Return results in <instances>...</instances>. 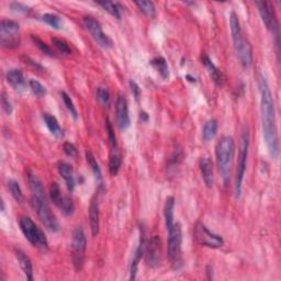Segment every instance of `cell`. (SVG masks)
Instances as JSON below:
<instances>
[{
  "label": "cell",
  "instance_id": "obj_14",
  "mask_svg": "<svg viewBox=\"0 0 281 281\" xmlns=\"http://www.w3.org/2000/svg\"><path fill=\"white\" fill-rule=\"evenodd\" d=\"M115 114H117V123L121 131H126L131 126L130 115H129V107L127 98L123 95H120L115 101Z\"/></svg>",
  "mask_w": 281,
  "mask_h": 281
},
{
  "label": "cell",
  "instance_id": "obj_4",
  "mask_svg": "<svg viewBox=\"0 0 281 281\" xmlns=\"http://www.w3.org/2000/svg\"><path fill=\"white\" fill-rule=\"evenodd\" d=\"M230 28L232 33V40H233V46L236 55H238L240 65L244 68L251 67L253 62V52L252 47L248 42L245 40L240 29V23L238 15L234 11L230 15Z\"/></svg>",
  "mask_w": 281,
  "mask_h": 281
},
{
  "label": "cell",
  "instance_id": "obj_3",
  "mask_svg": "<svg viewBox=\"0 0 281 281\" xmlns=\"http://www.w3.org/2000/svg\"><path fill=\"white\" fill-rule=\"evenodd\" d=\"M235 142L233 137L222 136L216 147V156L218 173H220L223 184L226 186L230 182L232 166L234 162Z\"/></svg>",
  "mask_w": 281,
  "mask_h": 281
},
{
  "label": "cell",
  "instance_id": "obj_22",
  "mask_svg": "<svg viewBox=\"0 0 281 281\" xmlns=\"http://www.w3.org/2000/svg\"><path fill=\"white\" fill-rule=\"evenodd\" d=\"M86 159L89 166H90L91 171L93 173V176H95V179L97 181V185L99 186V188H104V177H102L101 169L99 167V164H98L97 159L95 158V156L91 153L90 151H86Z\"/></svg>",
  "mask_w": 281,
  "mask_h": 281
},
{
  "label": "cell",
  "instance_id": "obj_43",
  "mask_svg": "<svg viewBox=\"0 0 281 281\" xmlns=\"http://www.w3.org/2000/svg\"><path fill=\"white\" fill-rule=\"evenodd\" d=\"M25 63H26V64H30V65H32L35 69L43 70V67H42V66L40 65V64H38V63H35V62H34L33 60H31L30 57H25Z\"/></svg>",
  "mask_w": 281,
  "mask_h": 281
},
{
  "label": "cell",
  "instance_id": "obj_12",
  "mask_svg": "<svg viewBox=\"0 0 281 281\" xmlns=\"http://www.w3.org/2000/svg\"><path fill=\"white\" fill-rule=\"evenodd\" d=\"M195 236L200 245L209 248H220L224 244L221 235L213 233L201 222H198L195 224Z\"/></svg>",
  "mask_w": 281,
  "mask_h": 281
},
{
  "label": "cell",
  "instance_id": "obj_28",
  "mask_svg": "<svg viewBox=\"0 0 281 281\" xmlns=\"http://www.w3.org/2000/svg\"><path fill=\"white\" fill-rule=\"evenodd\" d=\"M50 198L57 208L61 209L62 206H63L66 195H62V190L57 182H53L50 187Z\"/></svg>",
  "mask_w": 281,
  "mask_h": 281
},
{
  "label": "cell",
  "instance_id": "obj_2",
  "mask_svg": "<svg viewBox=\"0 0 281 281\" xmlns=\"http://www.w3.org/2000/svg\"><path fill=\"white\" fill-rule=\"evenodd\" d=\"M28 182L31 190V204L38 216L48 231L56 233L60 231V223L52 212L45 197V190L42 181L33 173H28Z\"/></svg>",
  "mask_w": 281,
  "mask_h": 281
},
{
  "label": "cell",
  "instance_id": "obj_33",
  "mask_svg": "<svg viewBox=\"0 0 281 281\" xmlns=\"http://www.w3.org/2000/svg\"><path fill=\"white\" fill-rule=\"evenodd\" d=\"M29 86H30L31 90H32V92H33L34 95L37 96V97L42 98V97H45V96H46V93H47L46 88L44 87L41 83L38 82V80L30 79V80H29Z\"/></svg>",
  "mask_w": 281,
  "mask_h": 281
},
{
  "label": "cell",
  "instance_id": "obj_7",
  "mask_svg": "<svg viewBox=\"0 0 281 281\" xmlns=\"http://www.w3.org/2000/svg\"><path fill=\"white\" fill-rule=\"evenodd\" d=\"M181 225L179 223H173V225L168 230V257L175 268L181 265Z\"/></svg>",
  "mask_w": 281,
  "mask_h": 281
},
{
  "label": "cell",
  "instance_id": "obj_29",
  "mask_svg": "<svg viewBox=\"0 0 281 281\" xmlns=\"http://www.w3.org/2000/svg\"><path fill=\"white\" fill-rule=\"evenodd\" d=\"M96 3L117 20H121V11H120L119 6L115 2L104 0V1H97Z\"/></svg>",
  "mask_w": 281,
  "mask_h": 281
},
{
  "label": "cell",
  "instance_id": "obj_1",
  "mask_svg": "<svg viewBox=\"0 0 281 281\" xmlns=\"http://www.w3.org/2000/svg\"><path fill=\"white\" fill-rule=\"evenodd\" d=\"M258 89L260 95V118L262 135L269 154L274 159L279 156V137L276 120V108L273 93L264 75L258 77Z\"/></svg>",
  "mask_w": 281,
  "mask_h": 281
},
{
  "label": "cell",
  "instance_id": "obj_26",
  "mask_svg": "<svg viewBox=\"0 0 281 281\" xmlns=\"http://www.w3.org/2000/svg\"><path fill=\"white\" fill-rule=\"evenodd\" d=\"M217 133V122L216 119H210L204 123L203 129H202V139L209 142L213 140L216 137Z\"/></svg>",
  "mask_w": 281,
  "mask_h": 281
},
{
  "label": "cell",
  "instance_id": "obj_20",
  "mask_svg": "<svg viewBox=\"0 0 281 281\" xmlns=\"http://www.w3.org/2000/svg\"><path fill=\"white\" fill-rule=\"evenodd\" d=\"M15 254L26 279L32 281L33 280V266H32V261H31L30 257L26 255L23 251H21V249H15Z\"/></svg>",
  "mask_w": 281,
  "mask_h": 281
},
{
  "label": "cell",
  "instance_id": "obj_18",
  "mask_svg": "<svg viewBox=\"0 0 281 281\" xmlns=\"http://www.w3.org/2000/svg\"><path fill=\"white\" fill-rule=\"evenodd\" d=\"M201 61L204 65V67L207 68L209 75H210L212 82L216 84L217 87H222L223 85H224V82H225L224 75L222 74V71L213 64V62L211 61V59L208 55H202Z\"/></svg>",
  "mask_w": 281,
  "mask_h": 281
},
{
  "label": "cell",
  "instance_id": "obj_31",
  "mask_svg": "<svg viewBox=\"0 0 281 281\" xmlns=\"http://www.w3.org/2000/svg\"><path fill=\"white\" fill-rule=\"evenodd\" d=\"M7 186H8V189H9V191H10V194L13 197V199H15L18 203L23 202L24 197H23V194H22V190H21V187L19 185V182L13 180V179H10L8 181Z\"/></svg>",
  "mask_w": 281,
  "mask_h": 281
},
{
  "label": "cell",
  "instance_id": "obj_42",
  "mask_svg": "<svg viewBox=\"0 0 281 281\" xmlns=\"http://www.w3.org/2000/svg\"><path fill=\"white\" fill-rule=\"evenodd\" d=\"M130 87H131V91L133 92V95H134L135 99H139V97L141 95V89L139 87V85H137L134 80H130Z\"/></svg>",
  "mask_w": 281,
  "mask_h": 281
},
{
  "label": "cell",
  "instance_id": "obj_32",
  "mask_svg": "<svg viewBox=\"0 0 281 281\" xmlns=\"http://www.w3.org/2000/svg\"><path fill=\"white\" fill-rule=\"evenodd\" d=\"M137 8L144 13L145 16L149 18H154L156 16V9L155 4L153 1H149V0H141V1H135L134 2Z\"/></svg>",
  "mask_w": 281,
  "mask_h": 281
},
{
  "label": "cell",
  "instance_id": "obj_16",
  "mask_svg": "<svg viewBox=\"0 0 281 281\" xmlns=\"http://www.w3.org/2000/svg\"><path fill=\"white\" fill-rule=\"evenodd\" d=\"M89 222H90V230L92 236L99 234L100 230V214H99V202L97 195H93L90 206H89Z\"/></svg>",
  "mask_w": 281,
  "mask_h": 281
},
{
  "label": "cell",
  "instance_id": "obj_9",
  "mask_svg": "<svg viewBox=\"0 0 281 281\" xmlns=\"http://www.w3.org/2000/svg\"><path fill=\"white\" fill-rule=\"evenodd\" d=\"M86 247L87 238L84 230L82 227H76L73 232V239H71V252H73V261L76 271L83 269Z\"/></svg>",
  "mask_w": 281,
  "mask_h": 281
},
{
  "label": "cell",
  "instance_id": "obj_8",
  "mask_svg": "<svg viewBox=\"0 0 281 281\" xmlns=\"http://www.w3.org/2000/svg\"><path fill=\"white\" fill-rule=\"evenodd\" d=\"M0 41L7 48H15L20 44V25L17 21L2 19L0 22Z\"/></svg>",
  "mask_w": 281,
  "mask_h": 281
},
{
  "label": "cell",
  "instance_id": "obj_19",
  "mask_svg": "<svg viewBox=\"0 0 281 281\" xmlns=\"http://www.w3.org/2000/svg\"><path fill=\"white\" fill-rule=\"evenodd\" d=\"M200 171L203 178V181L208 188H212L214 184V173H213V164L212 160L204 156L200 159Z\"/></svg>",
  "mask_w": 281,
  "mask_h": 281
},
{
  "label": "cell",
  "instance_id": "obj_44",
  "mask_svg": "<svg viewBox=\"0 0 281 281\" xmlns=\"http://www.w3.org/2000/svg\"><path fill=\"white\" fill-rule=\"evenodd\" d=\"M207 275H208V279L209 280L213 279V268L210 265L207 266Z\"/></svg>",
  "mask_w": 281,
  "mask_h": 281
},
{
  "label": "cell",
  "instance_id": "obj_38",
  "mask_svg": "<svg viewBox=\"0 0 281 281\" xmlns=\"http://www.w3.org/2000/svg\"><path fill=\"white\" fill-rule=\"evenodd\" d=\"M10 8L13 12L22 13V15H29V13L31 12V8L22 2H17V1L11 2Z\"/></svg>",
  "mask_w": 281,
  "mask_h": 281
},
{
  "label": "cell",
  "instance_id": "obj_37",
  "mask_svg": "<svg viewBox=\"0 0 281 281\" xmlns=\"http://www.w3.org/2000/svg\"><path fill=\"white\" fill-rule=\"evenodd\" d=\"M31 40H32V42L35 44V46H37L43 54H46L48 56H54V53L51 50V47L48 46L46 43H44L41 39L34 37V35H31Z\"/></svg>",
  "mask_w": 281,
  "mask_h": 281
},
{
  "label": "cell",
  "instance_id": "obj_17",
  "mask_svg": "<svg viewBox=\"0 0 281 281\" xmlns=\"http://www.w3.org/2000/svg\"><path fill=\"white\" fill-rule=\"evenodd\" d=\"M6 79L8 84L17 91H24L26 83L23 73L19 68H11L6 73Z\"/></svg>",
  "mask_w": 281,
  "mask_h": 281
},
{
  "label": "cell",
  "instance_id": "obj_10",
  "mask_svg": "<svg viewBox=\"0 0 281 281\" xmlns=\"http://www.w3.org/2000/svg\"><path fill=\"white\" fill-rule=\"evenodd\" d=\"M83 25L85 26V29L90 33L92 39L95 40L98 45L106 48V50H108V48H111L113 46L112 40H111L108 35L102 31V26L100 24V22L96 20L95 18H92L90 16L84 17Z\"/></svg>",
  "mask_w": 281,
  "mask_h": 281
},
{
  "label": "cell",
  "instance_id": "obj_27",
  "mask_svg": "<svg viewBox=\"0 0 281 281\" xmlns=\"http://www.w3.org/2000/svg\"><path fill=\"white\" fill-rule=\"evenodd\" d=\"M151 65L158 71L159 75L162 76L163 79H168L169 78V67L166 60L162 56L154 57L153 60L151 61Z\"/></svg>",
  "mask_w": 281,
  "mask_h": 281
},
{
  "label": "cell",
  "instance_id": "obj_34",
  "mask_svg": "<svg viewBox=\"0 0 281 281\" xmlns=\"http://www.w3.org/2000/svg\"><path fill=\"white\" fill-rule=\"evenodd\" d=\"M110 92L106 87L97 88V100L102 107H109L110 105Z\"/></svg>",
  "mask_w": 281,
  "mask_h": 281
},
{
  "label": "cell",
  "instance_id": "obj_24",
  "mask_svg": "<svg viewBox=\"0 0 281 281\" xmlns=\"http://www.w3.org/2000/svg\"><path fill=\"white\" fill-rule=\"evenodd\" d=\"M173 209H175V199H173V197H167L164 207L165 225H166L167 231L171 229L173 225V223H175V218H173Z\"/></svg>",
  "mask_w": 281,
  "mask_h": 281
},
{
  "label": "cell",
  "instance_id": "obj_41",
  "mask_svg": "<svg viewBox=\"0 0 281 281\" xmlns=\"http://www.w3.org/2000/svg\"><path fill=\"white\" fill-rule=\"evenodd\" d=\"M63 150H64V153L67 155L68 157H76V156H77V149H76V146L73 144V143H69V142L64 143Z\"/></svg>",
  "mask_w": 281,
  "mask_h": 281
},
{
  "label": "cell",
  "instance_id": "obj_13",
  "mask_svg": "<svg viewBox=\"0 0 281 281\" xmlns=\"http://www.w3.org/2000/svg\"><path fill=\"white\" fill-rule=\"evenodd\" d=\"M146 262L151 268H157L162 264L163 246L159 236H153L146 244Z\"/></svg>",
  "mask_w": 281,
  "mask_h": 281
},
{
  "label": "cell",
  "instance_id": "obj_36",
  "mask_svg": "<svg viewBox=\"0 0 281 281\" xmlns=\"http://www.w3.org/2000/svg\"><path fill=\"white\" fill-rule=\"evenodd\" d=\"M52 43H53V45L57 48V51H59L61 54H63V55L71 54V48L69 47L68 44L64 41V40L59 39V38H52Z\"/></svg>",
  "mask_w": 281,
  "mask_h": 281
},
{
  "label": "cell",
  "instance_id": "obj_11",
  "mask_svg": "<svg viewBox=\"0 0 281 281\" xmlns=\"http://www.w3.org/2000/svg\"><path fill=\"white\" fill-rule=\"evenodd\" d=\"M255 4L258 9V12H259L260 19L262 21V23L265 24L266 29L278 39L279 23L273 3L270 1H256Z\"/></svg>",
  "mask_w": 281,
  "mask_h": 281
},
{
  "label": "cell",
  "instance_id": "obj_39",
  "mask_svg": "<svg viewBox=\"0 0 281 281\" xmlns=\"http://www.w3.org/2000/svg\"><path fill=\"white\" fill-rule=\"evenodd\" d=\"M106 130H107V133H108V139H109L111 147H112V149H117V147H118L117 137H115L112 126H111V123H110L109 120H107V122H106Z\"/></svg>",
  "mask_w": 281,
  "mask_h": 281
},
{
  "label": "cell",
  "instance_id": "obj_23",
  "mask_svg": "<svg viewBox=\"0 0 281 281\" xmlns=\"http://www.w3.org/2000/svg\"><path fill=\"white\" fill-rule=\"evenodd\" d=\"M42 118L44 120V122H45V126L47 127L48 131L51 132V134L53 136L55 137L63 136V130H62L60 123L54 115H52L50 113H43Z\"/></svg>",
  "mask_w": 281,
  "mask_h": 281
},
{
  "label": "cell",
  "instance_id": "obj_5",
  "mask_svg": "<svg viewBox=\"0 0 281 281\" xmlns=\"http://www.w3.org/2000/svg\"><path fill=\"white\" fill-rule=\"evenodd\" d=\"M249 143H251V136H249V131L247 128H244L240 134V142H239V151L238 158V167H236V176H235V198L239 199L242 195V187L243 180L246 172L247 165V157L249 151Z\"/></svg>",
  "mask_w": 281,
  "mask_h": 281
},
{
  "label": "cell",
  "instance_id": "obj_15",
  "mask_svg": "<svg viewBox=\"0 0 281 281\" xmlns=\"http://www.w3.org/2000/svg\"><path fill=\"white\" fill-rule=\"evenodd\" d=\"M145 249H146V238H145V232L143 227L140 230V239L139 244H137L136 249L134 252V255L131 260L130 266V279L134 280L136 278L137 268H139V264L141 261V258L145 255Z\"/></svg>",
  "mask_w": 281,
  "mask_h": 281
},
{
  "label": "cell",
  "instance_id": "obj_40",
  "mask_svg": "<svg viewBox=\"0 0 281 281\" xmlns=\"http://www.w3.org/2000/svg\"><path fill=\"white\" fill-rule=\"evenodd\" d=\"M1 106H2V110L6 112V114L8 115H10L12 113V111H13V107H12V104H11V101L9 100V98L7 97L6 93H2V96H1Z\"/></svg>",
  "mask_w": 281,
  "mask_h": 281
},
{
  "label": "cell",
  "instance_id": "obj_6",
  "mask_svg": "<svg viewBox=\"0 0 281 281\" xmlns=\"http://www.w3.org/2000/svg\"><path fill=\"white\" fill-rule=\"evenodd\" d=\"M21 232L25 236V238L33 245L34 247L39 248L41 252L48 251V242L44 232L35 224L34 221L30 216H21L19 221Z\"/></svg>",
  "mask_w": 281,
  "mask_h": 281
},
{
  "label": "cell",
  "instance_id": "obj_25",
  "mask_svg": "<svg viewBox=\"0 0 281 281\" xmlns=\"http://www.w3.org/2000/svg\"><path fill=\"white\" fill-rule=\"evenodd\" d=\"M122 165V157L121 154H120L119 149H112L110 154V159H109V173L111 176H117L120 168H121Z\"/></svg>",
  "mask_w": 281,
  "mask_h": 281
},
{
  "label": "cell",
  "instance_id": "obj_35",
  "mask_svg": "<svg viewBox=\"0 0 281 281\" xmlns=\"http://www.w3.org/2000/svg\"><path fill=\"white\" fill-rule=\"evenodd\" d=\"M61 97H62V100H63V102H64L65 107L67 108V110L69 111V113L71 114V117H73L75 120H77L78 119L77 109H76V107L74 105L73 100L70 99V97L65 91L61 92Z\"/></svg>",
  "mask_w": 281,
  "mask_h": 281
},
{
  "label": "cell",
  "instance_id": "obj_30",
  "mask_svg": "<svg viewBox=\"0 0 281 281\" xmlns=\"http://www.w3.org/2000/svg\"><path fill=\"white\" fill-rule=\"evenodd\" d=\"M41 20L53 29L60 30L63 28V20H62V18L59 15H55V13H44L41 17Z\"/></svg>",
  "mask_w": 281,
  "mask_h": 281
},
{
  "label": "cell",
  "instance_id": "obj_21",
  "mask_svg": "<svg viewBox=\"0 0 281 281\" xmlns=\"http://www.w3.org/2000/svg\"><path fill=\"white\" fill-rule=\"evenodd\" d=\"M57 171H59L60 175L65 180L66 186L69 193H73L75 189V179H74V172L71 165L66 162H60L57 165Z\"/></svg>",
  "mask_w": 281,
  "mask_h": 281
}]
</instances>
